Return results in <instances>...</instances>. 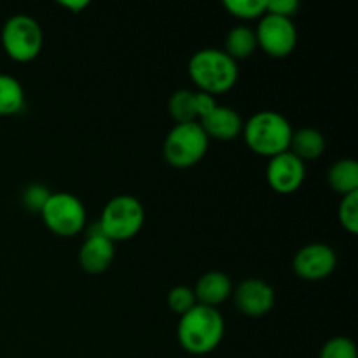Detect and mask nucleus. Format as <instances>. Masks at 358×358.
Here are the masks:
<instances>
[{"instance_id":"obj_25","label":"nucleus","mask_w":358,"mask_h":358,"mask_svg":"<svg viewBox=\"0 0 358 358\" xmlns=\"http://www.w3.org/2000/svg\"><path fill=\"white\" fill-rule=\"evenodd\" d=\"M299 2L297 0H268V6H266V13L276 14V16L289 17L292 20V16H296V13L299 10Z\"/></svg>"},{"instance_id":"obj_23","label":"nucleus","mask_w":358,"mask_h":358,"mask_svg":"<svg viewBox=\"0 0 358 358\" xmlns=\"http://www.w3.org/2000/svg\"><path fill=\"white\" fill-rule=\"evenodd\" d=\"M320 358H358L357 346L345 336L329 339L320 352Z\"/></svg>"},{"instance_id":"obj_18","label":"nucleus","mask_w":358,"mask_h":358,"mask_svg":"<svg viewBox=\"0 0 358 358\" xmlns=\"http://www.w3.org/2000/svg\"><path fill=\"white\" fill-rule=\"evenodd\" d=\"M24 91L20 80L0 73V115H14L23 108Z\"/></svg>"},{"instance_id":"obj_20","label":"nucleus","mask_w":358,"mask_h":358,"mask_svg":"<svg viewBox=\"0 0 358 358\" xmlns=\"http://www.w3.org/2000/svg\"><path fill=\"white\" fill-rule=\"evenodd\" d=\"M268 0H226L224 7L240 20H255L266 14Z\"/></svg>"},{"instance_id":"obj_24","label":"nucleus","mask_w":358,"mask_h":358,"mask_svg":"<svg viewBox=\"0 0 358 358\" xmlns=\"http://www.w3.org/2000/svg\"><path fill=\"white\" fill-rule=\"evenodd\" d=\"M51 194L52 192H49L45 185L31 184L23 191L21 201H23L24 208H27L30 213H41Z\"/></svg>"},{"instance_id":"obj_22","label":"nucleus","mask_w":358,"mask_h":358,"mask_svg":"<svg viewBox=\"0 0 358 358\" xmlns=\"http://www.w3.org/2000/svg\"><path fill=\"white\" fill-rule=\"evenodd\" d=\"M196 304H198V301H196L194 290L185 285L173 287L170 294H168V306H170L173 313L180 315V317L187 313V311H191Z\"/></svg>"},{"instance_id":"obj_14","label":"nucleus","mask_w":358,"mask_h":358,"mask_svg":"<svg viewBox=\"0 0 358 358\" xmlns=\"http://www.w3.org/2000/svg\"><path fill=\"white\" fill-rule=\"evenodd\" d=\"M233 292L229 276L220 271H208L198 280L194 289V296L198 304L215 308L227 301Z\"/></svg>"},{"instance_id":"obj_6","label":"nucleus","mask_w":358,"mask_h":358,"mask_svg":"<svg viewBox=\"0 0 358 358\" xmlns=\"http://www.w3.org/2000/svg\"><path fill=\"white\" fill-rule=\"evenodd\" d=\"M44 42L41 24L28 14L9 17L2 28V48L10 59L28 63L38 56Z\"/></svg>"},{"instance_id":"obj_16","label":"nucleus","mask_w":358,"mask_h":358,"mask_svg":"<svg viewBox=\"0 0 358 358\" xmlns=\"http://www.w3.org/2000/svg\"><path fill=\"white\" fill-rule=\"evenodd\" d=\"M255 49H257V38H255V31L252 28L245 27V24L231 28L226 37V51H224L227 56H231L234 62L247 59L254 55Z\"/></svg>"},{"instance_id":"obj_21","label":"nucleus","mask_w":358,"mask_h":358,"mask_svg":"<svg viewBox=\"0 0 358 358\" xmlns=\"http://www.w3.org/2000/svg\"><path fill=\"white\" fill-rule=\"evenodd\" d=\"M338 217L341 226L345 227L348 233H358V191L352 192V194L343 196L338 208Z\"/></svg>"},{"instance_id":"obj_3","label":"nucleus","mask_w":358,"mask_h":358,"mask_svg":"<svg viewBox=\"0 0 358 358\" xmlns=\"http://www.w3.org/2000/svg\"><path fill=\"white\" fill-rule=\"evenodd\" d=\"M189 76L201 93H226L238 80V63L220 49L206 48L194 52L189 62Z\"/></svg>"},{"instance_id":"obj_15","label":"nucleus","mask_w":358,"mask_h":358,"mask_svg":"<svg viewBox=\"0 0 358 358\" xmlns=\"http://www.w3.org/2000/svg\"><path fill=\"white\" fill-rule=\"evenodd\" d=\"M290 152L299 157L301 161L318 159L325 150V138L318 129L303 128L292 133L290 140Z\"/></svg>"},{"instance_id":"obj_11","label":"nucleus","mask_w":358,"mask_h":358,"mask_svg":"<svg viewBox=\"0 0 358 358\" xmlns=\"http://www.w3.org/2000/svg\"><path fill=\"white\" fill-rule=\"evenodd\" d=\"M234 304L240 313L248 317H262L275 306V290L264 280H243L234 290Z\"/></svg>"},{"instance_id":"obj_2","label":"nucleus","mask_w":358,"mask_h":358,"mask_svg":"<svg viewBox=\"0 0 358 358\" xmlns=\"http://www.w3.org/2000/svg\"><path fill=\"white\" fill-rule=\"evenodd\" d=\"M241 133L250 150L271 159L290 149L294 131L285 115L275 110H262L248 119Z\"/></svg>"},{"instance_id":"obj_7","label":"nucleus","mask_w":358,"mask_h":358,"mask_svg":"<svg viewBox=\"0 0 358 358\" xmlns=\"http://www.w3.org/2000/svg\"><path fill=\"white\" fill-rule=\"evenodd\" d=\"M45 227L58 236H76L86 224L83 201L70 192H52L41 212Z\"/></svg>"},{"instance_id":"obj_9","label":"nucleus","mask_w":358,"mask_h":358,"mask_svg":"<svg viewBox=\"0 0 358 358\" xmlns=\"http://www.w3.org/2000/svg\"><path fill=\"white\" fill-rule=\"evenodd\" d=\"M338 266L334 248L324 243H311L301 248L294 257V271L306 282L327 278Z\"/></svg>"},{"instance_id":"obj_26","label":"nucleus","mask_w":358,"mask_h":358,"mask_svg":"<svg viewBox=\"0 0 358 358\" xmlns=\"http://www.w3.org/2000/svg\"><path fill=\"white\" fill-rule=\"evenodd\" d=\"M215 107H217V101L212 94L201 93V91L196 93V110H198L199 121H201L203 117H206V115H208Z\"/></svg>"},{"instance_id":"obj_17","label":"nucleus","mask_w":358,"mask_h":358,"mask_svg":"<svg viewBox=\"0 0 358 358\" xmlns=\"http://www.w3.org/2000/svg\"><path fill=\"white\" fill-rule=\"evenodd\" d=\"M329 185L339 194L346 196L358 191V163L355 159H341L329 171Z\"/></svg>"},{"instance_id":"obj_4","label":"nucleus","mask_w":358,"mask_h":358,"mask_svg":"<svg viewBox=\"0 0 358 358\" xmlns=\"http://www.w3.org/2000/svg\"><path fill=\"white\" fill-rule=\"evenodd\" d=\"M145 220L143 206L135 196L121 194L112 198L101 212V233L110 241H128L140 233Z\"/></svg>"},{"instance_id":"obj_27","label":"nucleus","mask_w":358,"mask_h":358,"mask_svg":"<svg viewBox=\"0 0 358 358\" xmlns=\"http://www.w3.org/2000/svg\"><path fill=\"white\" fill-rule=\"evenodd\" d=\"M59 6H63L65 9H70L73 14H79L90 6V2H87V0H62Z\"/></svg>"},{"instance_id":"obj_1","label":"nucleus","mask_w":358,"mask_h":358,"mask_svg":"<svg viewBox=\"0 0 358 358\" xmlns=\"http://www.w3.org/2000/svg\"><path fill=\"white\" fill-rule=\"evenodd\" d=\"M224 331V318L217 308L196 304L180 317L177 338L182 348L191 355H206L222 343Z\"/></svg>"},{"instance_id":"obj_8","label":"nucleus","mask_w":358,"mask_h":358,"mask_svg":"<svg viewBox=\"0 0 358 358\" xmlns=\"http://www.w3.org/2000/svg\"><path fill=\"white\" fill-rule=\"evenodd\" d=\"M257 45L273 58H285L297 44L296 24L289 17L266 13L255 30Z\"/></svg>"},{"instance_id":"obj_19","label":"nucleus","mask_w":358,"mask_h":358,"mask_svg":"<svg viewBox=\"0 0 358 358\" xmlns=\"http://www.w3.org/2000/svg\"><path fill=\"white\" fill-rule=\"evenodd\" d=\"M168 110L171 117L177 121V124L184 122H196L198 110H196V93L189 90L175 91L168 101Z\"/></svg>"},{"instance_id":"obj_12","label":"nucleus","mask_w":358,"mask_h":358,"mask_svg":"<svg viewBox=\"0 0 358 358\" xmlns=\"http://www.w3.org/2000/svg\"><path fill=\"white\" fill-rule=\"evenodd\" d=\"M114 255V241L105 234H87L79 250V264L90 275H100L110 268Z\"/></svg>"},{"instance_id":"obj_5","label":"nucleus","mask_w":358,"mask_h":358,"mask_svg":"<svg viewBox=\"0 0 358 358\" xmlns=\"http://www.w3.org/2000/svg\"><path fill=\"white\" fill-rule=\"evenodd\" d=\"M208 143L210 138L198 121L177 124L164 140V159L173 168H191L205 157Z\"/></svg>"},{"instance_id":"obj_10","label":"nucleus","mask_w":358,"mask_h":358,"mask_svg":"<svg viewBox=\"0 0 358 358\" xmlns=\"http://www.w3.org/2000/svg\"><path fill=\"white\" fill-rule=\"evenodd\" d=\"M304 177H306V166L304 161L294 156L290 150L271 157L266 170V180L273 191L280 194H290L296 192L303 185Z\"/></svg>"},{"instance_id":"obj_13","label":"nucleus","mask_w":358,"mask_h":358,"mask_svg":"<svg viewBox=\"0 0 358 358\" xmlns=\"http://www.w3.org/2000/svg\"><path fill=\"white\" fill-rule=\"evenodd\" d=\"M199 126L208 138L233 140L243 131V121L234 108L217 105L206 117L199 121Z\"/></svg>"}]
</instances>
